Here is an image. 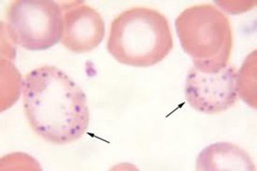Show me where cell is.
<instances>
[{
	"label": "cell",
	"instance_id": "obj_1",
	"mask_svg": "<svg viewBox=\"0 0 257 171\" xmlns=\"http://www.w3.org/2000/svg\"><path fill=\"white\" fill-rule=\"evenodd\" d=\"M23 104L32 131L54 144L79 139L89 125L85 92L57 67L42 66L28 73Z\"/></svg>",
	"mask_w": 257,
	"mask_h": 171
},
{
	"label": "cell",
	"instance_id": "obj_2",
	"mask_svg": "<svg viewBox=\"0 0 257 171\" xmlns=\"http://www.w3.org/2000/svg\"><path fill=\"white\" fill-rule=\"evenodd\" d=\"M173 47L174 39L166 16L152 8H128L110 24L107 51L117 62L125 66H156Z\"/></svg>",
	"mask_w": 257,
	"mask_h": 171
},
{
	"label": "cell",
	"instance_id": "obj_3",
	"mask_svg": "<svg viewBox=\"0 0 257 171\" xmlns=\"http://www.w3.org/2000/svg\"><path fill=\"white\" fill-rule=\"evenodd\" d=\"M182 50L193 67L200 72L216 73L228 66L234 46L231 24L212 4H199L184 9L176 22Z\"/></svg>",
	"mask_w": 257,
	"mask_h": 171
},
{
	"label": "cell",
	"instance_id": "obj_4",
	"mask_svg": "<svg viewBox=\"0 0 257 171\" xmlns=\"http://www.w3.org/2000/svg\"><path fill=\"white\" fill-rule=\"evenodd\" d=\"M12 42L30 52H42L61 42L63 11L56 2H14L7 12Z\"/></svg>",
	"mask_w": 257,
	"mask_h": 171
},
{
	"label": "cell",
	"instance_id": "obj_5",
	"mask_svg": "<svg viewBox=\"0 0 257 171\" xmlns=\"http://www.w3.org/2000/svg\"><path fill=\"white\" fill-rule=\"evenodd\" d=\"M237 73L229 64L216 73L200 72L193 67L184 87L191 107L206 115L221 113L232 107L238 99Z\"/></svg>",
	"mask_w": 257,
	"mask_h": 171
},
{
	"label": "cell",
	"instance_id": "obj_6",
	"mask_svg": "<svg viewBox=\"0 0 257 171\" xmlns=\"http://www.w3.org/2000/svg\"><path fill=\"white\" fill-rule=\"evenodd\" d=\"M62 8V7H61ZM63 11L62 45L74 54L89 53L105 37V23L100 12L84 3H71Z\"/></svg>",
	"mask_w": 257,
	"mask_h": 171
},
{
	"label": "cell",
	"instance_id": "obj_7",
	"mask_svg": "<svg viewBox=\"0 0 257 171\" xmlns=\"http://www.w3.org/2000/svg\"><path fill=\"white\" fill-rule=\"evenodd\" d=\"M197 170H254L253 159L240 146L216 142L205 148L196 159Z\"/></svg>",
	"mask_w": 257,
	"mask_h": 171
},
{
	"label": "cell",
	"instance_id": "obj_8",
	"mask_svg": "<svg viewBox=\"0 0 257 171\" xmlns=\"http://www.w3.org/2000/svg\"><path fill=\"white\" fill-rule=\"evenodd\" d=\"M256 52L246 57L240 72L237 73L238 95L247 105L256 108Z\"/></svg>",
	"mask_w": 257,
	"mask_h": 171
}]
</instances>
